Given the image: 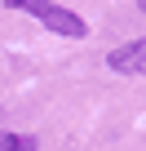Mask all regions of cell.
I'll list each match as a JSON object with an SVG mask.
<instances>
[{"label": "cell", "mask_w": 146, "mask_h": 151, "mask_svg": "<svg viewBox=\"0 0 146 151\" xmlns=\"http://www.w3.org/2000/svg\"><path fill=\"white\" fill-rule=\"evenodd\" d=\"M49 31H58V36H66V40H80V36H89V22L80 18V14H71V9H62V5H53V0H44V9L36 14Z\"/></svg>", "instance_id": "6da1fadb"}, {"label": "cell", "mask_w": 146, "mask_h": 151, "mask_svg": "<svg viewBox=\"0 0 146 151\" xmlns=\"http://www.w3.org/2000/svg\"><path fill=\"white\" fill-rule=\"evenodd\" d=\"M106 67L120 71V76H146V40H128V45H115L106 53Z\"/></svg>", "instance_id": "7a4b0ae2"}, {"label": "cell", "mask_w": 146, "mask_h": 151, "mask_svg": "<svg viewBox=\"0 0 146 151\" xmlns=\"http://www.w3.org/2000/svg\"><path fill=\"white\" fill-rule=\"evenodd\" d=\"M137 5H142V9H146V0H137Z\"/></svg>", "instance_id": "5b68a950"}, {"label": "cell", "mask_w": 146, "mask_h": 151, "mask_svg": "<svg viewBox=\"0 0 146 151\" xmlns=\"http://www.w3.org/2000/svg\"><path fill=\"white\" fill-rule=\"evenodd\" d=\"M0 151H36L31 133H0Z\"/></svg>", "instance_id": "3957f363"}, {"label": "cell", "mask_w": 146, "mask_h": 151, "mask_svg": "<svg viewBox=\"0 0 146 151\" xmlns=\"http://www.w3.org/2000/svg\"><path fill=\"white\" fill-rule=\"evenodd\" d=\"M5 5H9V9H22V14H31V18H36V14L44 9V0H5Z\"/></svg>", "instance_id": "277c9868"}]
</instances>
